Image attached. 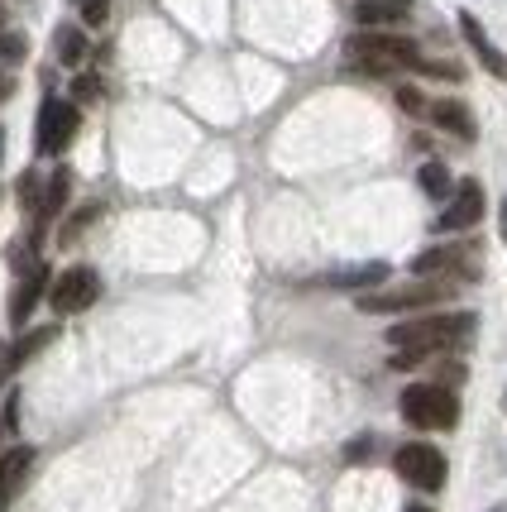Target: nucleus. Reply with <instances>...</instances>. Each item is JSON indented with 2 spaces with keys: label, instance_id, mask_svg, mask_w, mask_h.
I'll list each match as a JSON object with an SVG mask.
<instances>
[{
  "label": "nucleus",
  "instance_id": "f257e3e1",
  "mask_svg": "<svg viewBox=\"0 0 507 512\" xmlns=\"http://www.w3.org/2000/svg\"><path fill=\"white\" fill-rule=\"evenodd\" d=\"M469 331H474V316L469 312H441V316H412V321H397L393 331H388V345L397 350L393 369H412L417 359L469 340Z\"/></svg>",
  "mask_w": 507,
  "mask_h": 512
},
{
  "label": "nucleus",
  "instance_id": "f03ea898",
  "mask_svg": "<svg viewBox=\"0 0 507 512\" xmlns=\"http://www.w3.org/2000/svg\"><path fill=\"white\" fill-rule=\"evenodd\" d=\"M350 67L354 72H369V77H388V72H407V67H421V48L412 39H397V34H354L350 44Z\"/></svg>",
  "mask_w": 507,
  "mask_h": 512
},
{
  "label": "nucleus",
  "instance_id": "7ed1b4c3",
  "mask_svg": "<svg viewBox=\"0 0 507 512\" xmlns=\"http://www.w3.org/2000/svg\"><path fill=\"white\" fill-rule=\"evenodd\" d=\"M397 407L421 431H450V426L460 422V398L450 388H441V383H412Z\"/></svg>",
  "mask_w": 507,
  "mask_h": 512
},
{
  "label": "nucleus",
  "instance_id": "20e7f679",
  "mask_svg": "<svg viewBox=\"0 0 507 512\" xmlns=\"http://www.w3.org/2000/svg\"><path fill=\"white\" fill-rule=\"evenodd\" d=\"M455 292V283L445 278V283H412V288H393V292H359L354 297V307L364 316H383V312H417V307H436Z\"/></svg>",
  "mask_w": 507,
  "mask_h": 512
},
{
  "label": "nucleus",
  "instance_id": "39448f33",
  "mask_svg": "<svg viewBox=\"0 0 507 512\" xmlns=\"http://www.w3.org/2000/svg\"><path fill=\"white\" fill-rule=\"evenodd\" d=\"M96 297H101V273L87 268V264L63 268V273L48 283V307H53L58 316L87 312V307H96Z\"/></svg>",
  "mask_w": 507,
  "mask_h": 512
},
{
  "label": "nucleus",
  "instance_id": "423d86ee",
  "mask_svg": "<svg viewBox=\"0 0 507 512\" xmlns=\"http://www.w3.org/2000/svg\"><path fill=\"white\" fill-rule=\"evenodd\" d=\"M82 130V111H77V101H63V96H48L44 111H39V130H34V149L44 158H58L77 139Z\"/></svg>",
  "mask_w": 507,
  "mask_h": 512
},
{
  "label": "nucleus",
  "instance_id": "0eeeda50",
  "mask_svg": "<svg viewBox=\"0 0 507 512\" xmlns=\"http://www.w3.org/2000/svg\"><path fill=\"white\" fill-rule=\"evenodd\" d=\"M393 469L421 493H441L445 489V455L436 446H426V441H412V446L397 450Z\"/></svg>",
  "mask_w": 507,
  "mask_h": 512
},
{
  "label": "nucleus",
  "instance_id": "6e6552de",
  "mask_svg": "<svg viewBox=\"0 0 507 512\" xmlns=\"http://www.w3.org/2000/svg\"><path fill=\"white\" fill-rule=\"evenodd\" d=\"M484 221V187L474 178H464L450 197H445V211L441 221H436V230L441 235H460V230H474V225Z\"/></svg>",
  "mask_w": 507,
  "mask_h": 512
},
{
  "label": "nucleus",
  "instance_id": "1a4fd4ad",
  "mask_svg": "<svg viewBox=\"0 0 507 512\" xmlns=\"http://www.w3.org/2000/svg\"><path fill=\"white\" fill-rule=\"evenodd\" d=\"M48 283H53V278H48L44 264L24 268V278L15 283V292H10V321H15V326H24V321L34 316V307H39V297L48 292Z\"/></svg>",
  "mask_w": 507,
  "mask_h": 512
},
{
  "label": "nucleus",
  "instance_id": "9d476101",
  "mask_svg": "<svg viewBox=\"0 0 507 512\" xmlns=\"http://www.w3.org/2000/svg\"><path fill=\"white\" fill-rule=\"evenodd\" d=\"M29 469H34V446H15V450H5V455H0V512L20 498Z\"/></svg>",
  "mask_w": 507,
  "mask_h": 512
},
{
  "label": "nucleus",
  "instance_id": "9b49d317",
  "mask_svg": "<svg viewBox=\"0 0 507 512\" xmlns=\"http://www.w3.org/2000/svg\"><path fill=\"white\" fill-rule=\"evenodd\" d=\"M58 340V326H39V331H29V335H20L15 345H0V383L10 379L15 369H20L24 359H34L44 345H53Z\"/></svg>",
  "mask_w": 507,
  "mask_h": 512
},
{
  "label": "nucleus",
  "instance_id": "f8f14e48",
  "mask_svg": "<svg viewBox=\"0 0 507 512\" xmlns=\"http://www.w3.org/2000/svg\"><path fill=\"white\" fill-rule=\"evenodd\" d=\"M460 34L469 39V48H474V58H479V63H484L488 72L498 77V82H507V53H503V48H498V44H493V39L484 34V24L474 20V15H460Z\"/></svg>",
  "mask_w": 507,
  "mask_h": 512
},
{
  "label": "nucleus",
  "instance_id": "ddd939ff",
  "mask_svg": "<svg viewBox=\"0 0 507 512\" xmlns=\"http://www.w3.org/2000/svg\"><path fill=\"white\" fill-rule=\"evenodd\" d=\"M431 120H436L445 134L464 139V144L479 134V125H474V115H469V106H464V101H436V106H431Z\"/></svg>",
  "mask_w": 507,
  "mask_h": 512
},
{
  "label": "nucleus",
  "instance_id": "4468645a",
  "mask_svg": "<svg viewBox=\"0 0 507 512\" xmlns=\"http://www.w3.org/2000/svg\"><path fill=\"white\" fill-rule=\"evenodd\" d=\"M67 197H72V173H67V168H58V173L44 182V192H39V211H34V216H39V225L53 221V216L67 206Z\"/></svg>",
  "mask_w": 507,
  "mask_h": 512
},
{
  "label": "nucleus",
  "instance_id": "2eb2a0df",
  "mask_svg": "<svg viewBox=\"0 0 507 512\" xmlns=\"http://www.w3.org/2000/svg\"><path fill=\"white\" fill-rule=\"evenodd\" d=\"M383 278H388V264H383V259H374V264H359V268H345V273H331V278H326V283H331V288H378V283H383Z\"/></svg>",
  "mask_w": 507,
  "mask_h": 512
},
{
  "label": "nucleus",
  "instance_id": "dca6fc26",
  "mask_svg": "<svg viewBox=\"0 0 507 512\" xmlns=\"http://www.w3.org/2000/svg\"><path fill=\"white\" fill-rule=\"evenodd\" d=\"M407 15V5H397V0H359L354 5V20L364 24V29H378V24H397Z\"/></svg>",
  "mask_w": 507,
  "mask_h": 512
},
{
  "label": "nucleus",
  "instance_id": "f3484780",
  "mask_svg": "<svg viewBox=\"0 0 507 512\" xmlns=\"http://www.w3.org/2000/svg\"><path fill=\"white\" fill-rule=\"evenodd\" d=\"M53 53H58V63H63V67H77L91 53V48H87V34H82L77 24H63V29L53 34Z\"/></svg>",
  "mask_w": 507,
  "mask_h": 512
},
{
  "label": "nucleus",
  "instance_id": "a211bd4d",
  "mask_svg": "<svg viewBox=\"0 0 507 512\" xmlns=\"http://www.w3.org/2000/svg\"><path fill=\"white\" fill-rule=\"evenodd\" d=\"M460 264H469V249H426V254H417L412 273L431 278V273H450V268H460Z\"/></svg>",
  "mask_w": 507,
  "mask_h": 512
},
{
  "label": "nucleus",
  "instance_id": "6ab92c4d",
  "mask_svg": "<svg viewBox=\"0 0 507 512\" xmlns=\"http://www.w3.org/2000/svg\"><path fill=\"white\" fill-rule=\"evenodd\" d=\"M417 182H421V192L436 197V201H445L450 192H455V182H450V168H445V163H421Z\"/></svg>",
  "mask_w": 507,
  "mask_h": 512
},
{
  "label": "nucleus",
  "instance_id": "aec40b11",
  "mask_svg": "<svg viewBox=\"0 0 507 512\" xmlns=\"http://www.w3.org/2000/svg\"><path fill=\"white\" fill-rule=\"evenodd\" d=\"M24 53H29L24 34H15V29H0V58H5V63H20Z\"/></svg>",
  "mask_w": 507,
  "mask_h": 512
},
{
  "label": "nucleus",
  "instance_id": "412c9836",
  "mask_svg": "<svg viewBox=\"0 0 507 512\" xmlns=\"http://www.w3.org/2000/svg\"><path fill=\"white\" fill-rule=\"evenodd\" d=\"M15 192H20V206H29V211H39V192H44V182L34 178V173H20V182H15Z\"/></svg>",
  "mask_w": 507,
  "mask_h": 512
},
{
  "label": "nucleus",
  "instance_id": "4be33fe9",
  "mask_svg": "<svg viewBox=\"0 0 507 512\" xmlns=\"http://www.w3.org/2000/svg\"><path fill=\"white\" fill-rule=\"evenodd\" d=\"M101 96V77L96 72H82L77 82H72V101H96Z\"/></svg>",
  "mask_w": 507,
  "mask_h": 512
},
{
  "label": "nucleus",
  "instance_id": "5701e85b",
  "mask_svg": "<svg viewBox=\"0 0 507 512\" xmlns=\"http://www.w3.org/2000/svg\"><path fill=\"white\" fill-rule=\"evenodd\" d=\"M111 20V0H82V24H106Z\"/></svg>",
  "mask_w": 507,
  "mask_h": 512
},
{
  "label": "nucleus",
  "instance_id": "b1692460",
  "mask_svg": "<svg viewBox=\"0 0 507 512\" xmlns=\"http://www.w3.org/2000/svg\"><path fill=\"white\" fill-rule=\"evenodd\" d=\"M96 216H101V206H96V201H91V206H82V211H77V216L63 225V240H77V235H82V225L96 221Z\"/></svg>",
  "mask_w": 507,
  "mask_h": 512
},
{
  "label": "nucleus",
  "instance_id": "393cba45",
  "mask_svg": "<svg viewBox=\"0 0 507 512\" xmlns=\"http://www.w3.org/2000/svg\"><path fill=\"white\" fill-rule=\"evenodd\" d=\"M397 106H402L407 115L426 111V101H421V91H417V87H397Z\"/></svg>",
  "mask_w": 507,
  "mask_h": 512
},
{
  "label": "nucleus",
  "instance_id": "a878e982",
  "mask_svg": "<svg viewBox=\"0 0 507 512\" xmlns=\"http://www.w3.org/2000/svg\"><path fill=\"white\" fill-rule=\"evenodd\" d=\"M364 450H374V441H369V436H359V441H350V450H345V455H350V460H359Z\"/></svg>",
  "mask_w": 507,
  "mask_h": 512
},
{
  "label": "nucleus",
  "instance_id": "bb28decb",
  "mask_svg": "<svg viewBox=\"0 0 507 512\" xmlns=\"http://www.w3.org/2000/svg\"><path fill=\"white\" fill-rule=\"evenodd\" d=\"M10 91H15V77H10V72L0 67V101H10Z\"/></svg>",
  "mask_w": 507,
  "mask_h": 512
},
{
  "label": "nucleus",
  "instance_id": "cd10ccee",
  "mask_svg": "<svg viewBox=\"0 0 507 512\" xmlns=\"http://www.w3.org/2000/svg\"><path fill=\"white\" fill-rule=\"evenodd\" d=\"M503 230H507V201H503Z\"/></svg>",
  "mask_w": 507,
  "mask_h": 512
},
{
  "label": "nucleus",
  "instance_id": "c85d7f7f",
  "mask_svg": "<svg viewBox=\"0 0 507 512\" xmlns=\"http://www.w3.org/2000/svg\"><path fill=\"white\" fill-rule=\"evenodd\" d=\"M407 512H431V508H407Z\"/></svg>",
  "mask_w": 507,
  "mask_h": 512
},
{
  "label": "nucleus",
  "instance_id": "c756f323",
  "mask_svg": "<svg viewBox=\"0 0 507 512\" xmlns=\"http://www.w3.org/2000/svg\"><path fill=\"white\" fill-rule=\"evenodd\" d=\"M0 149H5V134H0Z\"/></svg>",
  "mask_w": 507,
  "mask_h": 512
},
{
  "label": "nucleus",
  "instance_id": "7c9ffc66",
  "mask_svg": "<svg viewBox=\"0 0 507 512\" xmlns=\"http://www.w3.org/2000/svg\"><path fill=\"white\" fill-rule=\"evenodd\" d=\"M503 407H507V393H503Z\"/></svg>",
  "mask_w": 507,
  "mask_h": 512
},
{
  "label": "nucleus",
  "instance_id": "2f4dec72",
  "mask_svg": "<svg viewBox=\"0 0 507 512\" xmlns=\"http://www.w3.org/2000/svg\"><path fill=\"white\" fill-rule=\"evenodd\" d=\"M0 426H5V422H0Z\"/></svg>",
  "mask_w": 507,
  "mask_h": 512
}]
</instances>
